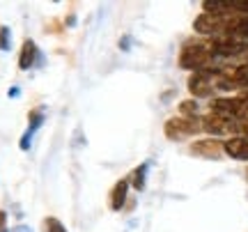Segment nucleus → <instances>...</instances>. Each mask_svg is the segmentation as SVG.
I'll return each mask as SVG.
<instances>
[{"mask_svg":"<svg viewBox=\"0 0 248 232\" xmlns=\"http://www.w3.org/2000/svg\"><path fill=\"white\" fill-rule=\"evenodd\" d=\"M246 179H248V170H246Z\"/></svg>","mask_w":248,"mask_h":232,"instance_id":"6ab92c4d","label":"nucleus"},{"mask_svg":"<svg viewBox=\"0 0 248 232\" xmlns=\"http://www.w3.org/2000/svg\"><path fill=\"white\" fill-rule=\"evenodd\" d=\"M223 150L232 159L248 161V138H230V140L223 143Z\"/></svg>","mask_w":248,"mask_h":232,"instance_id":"0eeeda50","label":"nucleus"},{"mask_svg":"<svg viewBox=\"0 0 248 232\" xmlns=\"http://www.w3.org/2000/svg\"><path fill=\"white\" fill-rule=\"evenodd\" d=\"M216 69L209 67V69H202V72H195L191 78H188V90L195 97H212V92L216 90Z\"/></svg>","mask_w":248,"mask_h":232,"instance_id":"20e7f679","label":"nucleus"},{"mask_svg":"<svg viewBox=\"0 0 248 232\" xmlns=\"http://www.w3.org/2000/svg\"><path fill=\"white\" fill-rule=\"evenodd\" d=\"M5 223H7V214H5V212L0 209V232L7 230V228H5Z\"/></svg>","mask_w":248,"mask_h":232,"instance_id":"2eb2a0df","label":"nucleus"},{"mask_svg":"<svg viewBox=\"0 0 248 232\" xmlns=\"http://www.w3.org/2000/svg\"><path fill=\"white\" fill-rule=\"evenodd\" d=\"M145 172H147V163H142V166H138V168L133 170L131 184L136 191H142V186H145Z\"/></svg>","mask_w":248,"mask_h":232,"instance_id":"9b49d317","label":"nucleus"},{"mask_svg":"<svg viewBox=\"0 0 248 232\" xmlns=\"http://www.w3.org/2000/svg\"><path fill=\"white\" fill-rule=\"evenodd\" d=\"M200 120H202V131L214 136H228V134H234V131H241V122L225 120V117L214 115V113H209L207 117H200Z\"/></svg>","mask_w":248,"mask_h":232,"instance_id":"39448f33","label":"nucleus"},{"mask_svg":"<svg viewBox=\"0 0 248 232\" xmlns=\"http://www.w3.org/2000/svg\"><path fill=\"white\" fill-rule=\"evenodd\" d=\"M44 230L46 232H67V228L58 221V218H53V216H48V218H44Z\"/></svg>","mask_w":248,"mask_h":232,"instance_id":"ddd939ff","label":"nucleus"},{"mask_svg":"<svg viewBox=\"0 0 248 232\" xmlns=\"http://www.w3.org/2000/svg\"><path fill=\"white\" fill-rule=\"evenodd\" d=\"M28 120H30V124H28V131L23 134V138H21V150H28V147H30V138H32V134H35L37 129L44 124V110H42V108L30 110Z\"/></svg>","mask_w":248,"mask_h":232,"instance_id":"6e6552de","label":"nucleus"},{"mask_svg":"<svg viewBox=\"0 0 248 232\" xmlns=\"http://www.w3.org/2000/svg\"><path fill=\"white\" fill-rule=\"evenodd\" d=\"M12 48V32L7 26H0V51H9Z\"/></svg>","mask_w":248,"mask_h":232,"instance_id":"f8f14e48","label":"nucleus"},{"mask_svg":"<svg viewBox=\"0 0 248 232\" xmlns=\"http://www.w3.org/2000/svg\"><path fill=\"white\" fill-rule=\"evenodd\" d=\"M179 113H184L186 117H195V113H198V101H182L179 104Z\"/></svg>","mask_w":248,"mask_h":232,"instance_id":"4468645a","label":"nucleus"},{"mask_svg":"<svg viewBox=\"0 0 248 232\" xmlns=\"http://www.w3.org/2000/svg\"><path fill=\"white\" fill-rule=\"evenodd\" d=\"M216 60L212 53V46L204 44V42H186L179 51V67L182 69H195V72H202L209 69L212 62Z\"/></svg>","mask_w":248,"mask_h":232,"instance_id":"f257e3e1","label":"nucleus"},{"mask_svg":"<svg viewBox=\"0 0 248 232\" xmlns=\"http://www.w3.org/2000/svg\"><path fill=\"white\" fill-rule=\"evenodd\" d=\"M230 18H232V14H212V12H204V14H200L193 21V28L198 32H202V35H216V32L225 35Z\"/></svg>","mask_w":248,"mask_h":232,"instance_id":"7ed1b4c3","label":"nucleus"},{"mask_svg":"<svg viewBox=\"0 0 248 232\" xmlns=\"http://www.w3.org/2000/svg\"><path fill=\"white\" fill-rule=\"evenodd\" d=\"M163 131L170 140H179L184 136H193L202 131V120L200 117H172L166 122Z\"/></svg>","mask_w":248,"mask_h":232,"instance_id":"f03ea898","label":"nucleus"},{"mask_svg":"<svg viewBox=\"0 0 248 232\" xmlns=\"http://www.w3.org/2000/svg\"><path fill=\"white\" fill-rule=\"evenodd\" d=\"M191 152L198 154V156H204V159H218L223 150V143L214 140V138H204V140H198V143L191 145Z\"/></svg>","mask_w":248,"mask_h":232,"instance_id":"423d86ee","label":"nucleus"},{"mask_svg":"<svg viewBox=\"0 0 248 232\" xmlns=\"http://www.w3.org/2000/svg\"><path fill=\"white\" fill-rule=\"evenodd\" d=\"M126 191H129V182L126 179H120L115 186L110 188V209H122L124 200H126Z\"/></svg>","mask_w":248,"mask_h":232,"instance_id":"9d476101","label":"nucleus"},{"mask_svg":"<svg viewBox=\"0 0 248 232\" xmlns=\"http://www.w3.org/2000/svg\"><path fill=\"white\" fill-rule=\"evenodd\" d=\"M5 232H32L28 225H16V228H12V230H5Z\"/></svg>","mask_w":248,"mask_h":232,"instance_id":"dca6fc26","label":"nucleus"},{"mask_svg":"<svg viewBox=\"0 0 248 232\" xmlns=\"http://www.w3.org/2000/svg\"><path fill=\"white\" fill-rule=\"evenodd\" d=\"M7 94H9V97H18V94H21V90H18V88H9Z\"/></svg>","mask_w":248,"mask_h":232,"instance_id":"f3484780","label":"nucleus"},{"mask_svg":"<svg viewBox=\"0 0 248 232\" xmlns=\"http://www.w3.org/2000/svg\"><path fill=\"white\" fill-rule=\"evenodd\" d=\"M35 60H37V44L32 39H26L23 46H21V53H18V69L21 72L30 69L35 64Z\"/></svg>","mask_w":248,"mask_h":232,"instance_id":"1a4fd4ad","label":"nucleus"},{"mask_svg":"<svg viewBox=\"0 0 248 232\" xmlns=\"http://www.w3.org/2000/svg\"><path fill=\"white\" fill-rule=\"evenodd\" d=\"M241 134L248 138V122H241Z\"/></svg>","mask_w":248,"mask_h":232,"instance_id":"a211bd4d","label":"nucleus"}]
</instances>
